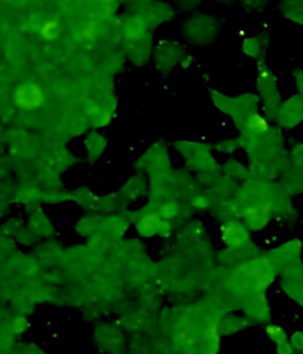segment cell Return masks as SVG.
<instances>
[{
	"label": "cell",
	"instance_id": "6da1fadb",
	"mask_svg": "<svg viewBox=\"0 0 303 354\" xmlns=\"http://www.w3.org/2000/svg\"><path fill=\"white\" fill-rule=\"evenodd\" d=\"M14 103L19 109L32 111L45 103V94L39 84L25 83L14 91Z\"/></svg>",
	"mask_w": 303,
	"mask_h": 354
},
{
	"label": "cell",
	"instance_id": "2e32d148",
	"mask_svg": "<svg viewBox=\"0 0 303 354\" xmlns=\"http://www.w3.org/2000/svg\"><path fill=\"white\" fill-rule=\"evenodd\" d=\"M101 3H103V6L106 10H112L115 6V3H117V0H101Z\"/></svg>",
	"mask_w": 303,
	"mask_h": 354
},
{
	"label": "cell",
	"instance_id": "277c9868",
	"mask_svg": "<svg viewBox=\"0 0 303 354\" xmlns=\"http://www.w3.org/2000/svg\"><path fill=\"white\" fill-rule=\"evenodd\" d=\"M259 84L260 89L265 92L266 100H268L271 108L276 111L279 104V95H277V88H276V79L268 68H262L259 71Z\"/></svg>",
	"mask_w": 303,
	"mask_h": 354
},
{
	"label": "cell",
	"instance_id": "3957f363",
	"mask_svg": "<svg viewBox=\"0 0 303 354\" xmlns=\"http://www.w3.org/2000/svg\"><path fill=\"white\" fill-rule=\"evenodd\" d=\"M303 118V100L300 97H294L280 109V123L286 127L300 124Z\"/></svg>",
	"mask_w": 303,
	"mask_h": 354
},
{
	"label": "cell",
	"instance_id": "ba28073f",
	"mask_svg": "<svg viewBox=\"0 0 303 354\" xmlns=\"http://www.w3.org/2000/svg\"><path fill=\"white\" fill-rule=\"evenodd\" d=\"M282 11H284L286 17L303 25V0H284Z\"/></svg>",
	"mask_w": 303,
	"mask_h": 354
},
{
	"label": "cell",
	"instance_id": "ac0fdd59",
	"mask_svg": "<svg viewBox=\"0 0 303 354\" xmlns=\"http://www.w3.org/2000/svg\"><path fill=\"white\" fill-rule=\"evenodd\" d=\"M224 2H225V0H224Z\"/></svg>",
	"mask_w": 303,
	"mask_h": 354
},
{
	"label": "cell",
	"instance_id": "e0dca14e",
	"mask_svg": "<svg viewBox=\"0 0 303 354\" xmlns=\"http://www.w3.org/2000/svg\"><path fill=\"white\" fill-rule=\"evenodd\" d=\"M295 79H297V84L300 86V91L303 94V73L302 71H297V73H295Z\"/></svg>",
	"mask_w": 303,
	"mask_h": 354
},
{
	"label": "cell",
	"instance_id": "9c48e42d",
	"mask_svg": "<svg viewBox=\"0 0 303 354\" xmlns=\"http://www.w3.org/2000/svg\"><path fill=\"white\" fill-rule=\"evenodd\" d=\"M61 25L57 19H46L39 28V35L46 41H52L60 35Z\"/></svg>",
	"mask_w": 303,
	"mask_h": 354
},
{
	"label": "cell",
	"instance_id": "52a82bcc",
	"mask_svg": "<svg viewBox=\"0 0 303 354\" xmlns=\"http://www.w3.org/2000/svg\"><path fill=\"white\" fill-rule=\"evenodd\" d=\"M204 337L210 345L211 353H217L221 350V330H219V322L216 319L210 321L208 325L204 330Z\"/></svg>",
	"mask_w": 303,
	"mask_h": 354
},
{
	"label": "cell",
	"instance_id": "9a60e30c",
	"mask_svg": "<svg viewBox=\"0 0 303 354\" xmlns=\"http://www.w3.org/2000/svg\"><path fill=\"white\" fill-rule=\"evenodd\" d=\"M28 327V324L25 319H17L16 321V333H23Z\"/></svg>",
	"mask_w": 303,
	"mask_h": 354
},
{
	"label": "cell",
	"instance_id": "8992f818",
	"mask_svg": "<svg viewBox=\"0 0 303 354\" xmlns=\"http://www.w3.org/2000/svg\"><path fill=\"white\" fill-rule=\"evenodd\" d=\"M245 233L246 232L236 223H227L222 227L224 239L233 247H239L245 243Z\"/></svg>",
	"mask_w": 303,
	"mask_h": 354
},
{
	"label": "cell",
	"instance_id": "7c38bea8",
	"mask_svg": "<svg viewBox=\"0 0 303 354\" xmlns=\"http://www.w3.org/2000/svg\"><path fill=\"white\" fill-rule=\"evenodd\" d=\"M266 335H268L274 342L277 344L285 342V331L284 328L279 327V325H274V324L268 325V327H266Z\"/></svg>",
	"mask_w": 303,
	"mask_h": 354
},
{
	"label": "cell",
	"instance_id": "30bf717a",
	"mask_svg": "<svg viewBox=\"0 0 303 354\" xmlns=\"http://www.w3.org/2000/svg\"><path fill=\"white\" fill-rule=\"evenodd\" d=\"M164 225H166V221L158 215H147L141 219V223H139L141 230L147 233V235H150V233L153 235V233L159 232L164 227Z\"/></svg>",
	"mask_w": 303,
	"mask_h": 354
},
{
	"label": "cell",
	"instance_id": "7a4b0ae2",
	"mask_svg": "<svg viewBox=\"0 0 303 354\" xmlns=\"http://www.w3.org/2000/svg\"><path fill=\"white\" fill-rule=\"evenodd\" d=\"M273 129L270 124V118L266 115L259 114V112H253L244 120V131L246 137L251 140L262 138L265 133H268Z\"/></svg>",
	"mask_w": 303,
	"mask_h": 354
},
{
	"label": "cell",
	"instance_id": "4fadbf2b",
	"mask_svg": "<svg viewBox=\"0 0 303 354\" xmlns=\"http://www.w3.org/2000/svg\"><path fill=\"white\" fill-rule=\"evenodd\" d=\"M176 214H178V207H176L172 203H166L159 209V216L163 218L164 221H170V219H173L176 216Z\"/></svg>",
	"mask_w": 303,
	"mask_h": 354
},
{
	"label": "cell",
	"instance_id": "5b68a950",
	"mask_svg": "<svg viewBox=\"0 0 303 354\" xmlns=\"http://www.w3.org/2000/svg\"><path fill=\"white\" fill-rule=\"evenodd\" d=\"M101 31V22H100V17L92 16L90 17L81 30L77 32V39L83 44H92L94 40H97L98 35H100Z\"/></svg>",
	"mask_w": 303,
	"mask_h": 354
},
{
	"label": "cell",
	"instance_id": "8fae6325",
	"mask_svg": "<svg viewBox=\"0 0 303 354\" xmlns=\"http://www.w3.org/2000/svg\"><path fill=\"white\" fill-rule=\"evenodd\" d=\"M175 344L181 350H187L193 345V336L188 330H179L175 335Z\"/></svg>",
	"mask_w": 303,
	"mask_h": 354
},
{
	"label": "cell",
	"instance_id": "5bb4252c",
	"mask_svg": "<svg viewBox=\"0 0 303 354\" xmlns=\"http://www.w3.org/2000/svg\"><path fill=\"white\" fill-rule=\"evenodd\" d=\"M193 206H195L196 209H199V210L207 209V207H208V200H207V196H204V195L195 196V200H193Z\"/></svg>",
	"mask_w": 303,
	"mask_h": 354
}]
</instances>
